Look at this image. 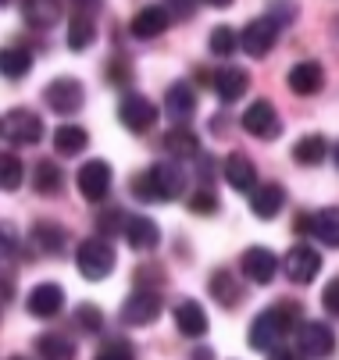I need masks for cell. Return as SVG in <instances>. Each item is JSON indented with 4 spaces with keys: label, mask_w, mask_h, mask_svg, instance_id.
I'll use <instances>...</instances> for the list:
<instances>
[{
    "label": "cell",
    "mask_w": 339,
    "mask_h": 360,
    "mask_svg": "<svg viewBox=\"0 0 339 360\" xmlns=\"http://www.w3.org/2000/svg\"><path fill=\"white\" fill-rule=\"evenodd\" d=\"M186 189V175L175 161H158L154 168H147L143 175L132 179V193L136 200L143 203H168V200H179Z\"/></svg>",
    "instance_id": "6da1fadb"
},
{
    "label": "cell",
    "mask_w": 339,
    "mask_h": 360,
    "mask_svg": "<svg viewBox=\"0 0 339 360\" xmlns=\"http://www.w3.org/2000/svg\"><path fill=\"white\" fill-rule=\"evenodd\" d=\"M300 325V307L293 300H282L268 311H261L250 325V346L254 349H271L275 342H282L289 332Z\"/></svg>",
    "instance_id": "7a4b0ae2"
},
{
    "label": "cell",
    "mask_w": 339,
    "mask_h": 360,
    "mask_svg": "<svg viewBox=\"0 0 339 360\" xmlns=\"http://www.w3.org/2000/svg\"><path fill=\"white\" fill-rule=\"evenodd\" d=\"M275 39H279V25L271 18H254L243 32H236V46L250 58H264L275 46Z\"/></svg>",
    "instance_id": "52a82bcc"
},
{
    "label": "cell",
    "mask_w": 339,
    "mask_h": 360,
    "mask_svg": "<svg viewBox=\"0 0 339 360\" xmlns=\"http://www.w3.org/2000/svg\"><path fill=\"white\" fill-rule=\"evenodd\" d=\"M0 136L11 139L15 146H32L43 139V122L36 111H25V108H15L0 118Z\"/></svg>",
    "instance_id": "277c9868"
},
{
    "label": "cell",
    "mask_w": 339,
    "mask_h": 360,
    "mask_svg": "<svg viewBox=\"0 0 339 360\" xmlns=\"http://www.w3.org/2000/svg\"><path fill=\"white\" fill-rule=\"evenodd\" d=\"M193 111H197V93H193V86H186V82L168 86V93H165V115L172 122H189Z\"/></svg>",
    "instance_id": "ac0fdd59"
},
{
    "label": "cell",
    "mask_w": 339,
    "mask_h": 360,
    "mask_svg": "<svg viewBox=\"0 0 339 360\" xmlns=\"http://www.w3.org/2000/svg\"><path fill=\"white\" fill-rule=\"evenodd\" d=\"M89 146V132L82 125H58L54 129V150L65 153V158H75Z\"/></svg>",
    "instance_id": "4316f807"
},
{
    "label": "cell",
    "mask_w": 339,
    "mask_h": 360,
    "mask_svg": "<svg viewBox=\"0 0 339 360\" xmlns=\"http://www.w3.org/2000/svg\"><path fill=\"white\" fill-rule=\"evenodd\" d=\"M211 86H215V93L225 100V104H236V100L247 93V86H250V75H247L243 68H232V65H229V68L215 72Z\"/></svg>",
    "instance_id": "44dd1931"
},
{
    "label": "cell",
    "mask_w": 339,
    "mask_h": 360,
    "mask_svg": "<svg viewBox=\"0 0 339 360\" xmlns=\"http://www.w3.org/2000/svg\"><path fill=\"white\" fill-rule=\"evenodd\" d=\"M32 186H36L39 196H58L61 186H65V175H61V168L54 161H39L36 172H32Z\"/></svg>",
    "instance_id": "4dcf8cb0"
},
{
    "label": "cell",
    "mask_w": 339,
    "mask_h": 360,
    "mask_svg": "<svg viewBox=\"0 0 339 360\" xmlns=\"http://www.w3.org/2000/svg\"><path fill=\"white\" fill-rule=\"evenodd\" d=\"M72 4H75L82 15H89V11H96V8H101V0H72Z\"/></svg>",
    "instance_id": "ee69618b"
},
{
    "label": "cell",
    "mask_w": 339,
    "mask_h": 360,
    "mask_svg": "<svg viewBox=\"0 0 339 360\" xmlns=\"http://www.w3.org/2000/svg\"><path fill=\"white\" fill-rule=\"evenodd\" d=\"M297 332V342H300V356H311V360H321V356H328L332 349H335V335H332V328L328 325H321V321H304L300 328H293Z\"/></svg>",
    "instance_id": "9c48e42d"
},
{
    "label": "cell",
    "mask_w": 339,
    "mask_h": 360,
    "mask_svg": "<svg viewBox=\"0 0 339 360\" xmlns=\"http://www.w3.org/2000/svg\"><path fill=\"white\" fill-rule=\"evenodd\" d=\"M122 236H125V243H129L132 250H154L158 239H161L158 225H154L147 214H125V218H122Z\"/></svg>",
    "instance_id": "9a60e30c"
},
{
    "label": "cell",
    "mask_w": 339,
    "mask_h": 360,
    "mask_svg": "<svg viewBox=\"0 0 339 360\" xmlns=\"http://www.w3.org/2000/svg\"><path fill=\"white\" fill-rule=\"evenodd\" d=\"M32 246L46 257H61L65 246H68V232L61 225H51V221H36L32 225Z\"/></svg>",
    "instance_id": "603a6c76"
},
{
    "label": "cell",
    "mask_w": 339,
    "mask_h": 360,
    "mask_svg": "<svg viewBox=\"0 0 339 360\" xmlns=\"http://www.w3.org/2000/svg\"><path fill=\"white\" fill-rule=\"evenodd\" d=\"M321 86H325V72H321L318 61H300V65L289 68V89H293V93L311 96V93H318Z\"/></svg>",
    "instance_id": "7402d4cb"
},
{
    "label": "cell",
    "mask_w": 339,
    "mask_h": 360,
    "mask_svg": "<svg viewBox=\"0 0 339 360\" xmlns=\"http://www.w3.org/2000/svg\"><path fill=\"white\" fill-rule=\"evenodd\" d=\"M243 129L257 139H275L282 132V118L268 100H254V104L243 111Z\"/></svg>",
    "instance_id": "7c38bea8"
},
{
    "label": "cell",
    "mask_w": 339,
    "mask_h": 360,
    "mask_svg": "<svg viewBox=\"0 0 339 360\" xmlns=\"http://www.w3.org/2000/svg\"><path fill=\"white\" fill-rule=\"evenodd\" d=\"M118 122L129 129V132H147L154 129L158 122V104H151L143 93H125L118 100Z\"/></svg>",
    "instance_id": "5b68a950"
},
{
    "label": "cell",
    "mask_w": 339,
    "mask_h": 360,
    "mask_svg": "<svg viewBox=\"0 0 339 360\" xmlns=\"http://www.w3.org/2000/svg\"><path fill=\"white\" fill-rule=\"evenodd\" d=\"M93 39H96L93 18L82 15V11H75V18H72V25H68V46L75 50V54H82L86 46H93Z\"/></svg>",
    "instance_id": "d6a6232c"
},
{
    "label": "cell",
    "mask_w": 339,
    "mask_h": 360,
    "mask_svg": "<svg viewBox=\"0 0 339 360\" xmlns=\"http://www.w3.org/2000/svg\"><path fill=\"white\" fill-rule=\"evenodd\" d=\"M93 360H136V353H132L129 342H108Z\"/></svg>",
    "instance_id": "ab89813d"
},
{
    "label": "cell",
    "mask_w": 339,
    "mask_h": 360,
    "mask_svg": "<svg viewBox=\"0 0 339 360\" xmlns=\"http://www.w3.org/2000/svg\"><path fill=\"white\" fill-rule=\"evenodd\" d=\"M175 325L186 339H200L207 335V314H204V307L197 300H182L175 307Z\"/></svg>",
    "instance_id": "ffe728a7"
},
{
    "label": "cell",
    "mask_w": 339,
    "mask_h": 360,
    "mask_svg": "<svg viewBox=\"0 0 339 360\" xmlns=\"http://www.w3.org/2000/svg\"><path fill=\"white\" fill-rule=\"evenodd\" d=\"M115 246L101 236H93V239H82L79 250H75V264H79V275L89 278V282H101L115 271Z\"/></svg>",
    "instance_id": "3957f363"
},
{
    "label": "cell",
    "mask_w": 339,
    "mask_h": 360,
    "mask_svg": "<svg viewBox=\"0 0 339 360\" xmlns=\"http://www.w3.org/2000/svg\"><path fill=\"white\" fill-rule=\"evenodd\" d=\"M161 143H165V150L172 153V158H179V161L197 158V153H200V139L193 136L189 129H168Z\"/></svg>",
    "instance_id": "f1b7e54d"
},
{
    "label": "cell",
    "mask_w": 339,
    "mask_h": 360,
    "mask_svg": "<svg viewBox=\"0 0 339 360\" xmlns=\"http://www.w3.org/2000/svg\"><path fill=\"white\" fill-rule=\"evenodd\" d=\"M293 229H297V232H300V236H307V232H311V214H300V218H297V225H293Z\"/></svg>",
    "instance_id": "f6af8a7d"
},
{
    "label": "cell",
    "mask_w": 339,
    "mask_h": 360,
    "mask_svg": "<svg viewBox=\"0 0 339 360\" xmlns=\"http://www.w3.org/2000/svg\"><path fill=\"white\" fill-rule=\"evenodd\" d=\"M43 104L51 108V111H58V115H75L82 104H86V89H82V82L79 79H54L51 86L43 89Z\"/></svg>",
    "instance_id": "8992f818"
},
{
    "label": "cell",
    "mask_w": 339,
    "mask_h": 360,
    "mask_svg": "<svg viewBox=\"0 0 339 360\" xmlns=\"http://www.w3.org/2000/svg\"><path fill=\"white\" fill-rule=\"evenodd\" d=\"M0 4H8V0H0Z\"/></svg>",
    "instance_id": "f907efd6"
},
{
    "label": "cell",
    "mask_w": 339,
    "mask_h": 360,
    "mask_svg": "<svg viewBox=\"0 0 339 360\" xmlns=\"http://www.w3.org/2000/svg\"><path fill=\"white\" fill-rule=\"evenodd\" d=\"M282 203H286V189H282L279 182H264V186H254V189H250V211H254L261 221L275 218V214L282 211Z\"/></svg>",
    "instance_id": "e0dca14e"
},
{
    "label": "cell",
    "mask_w": 339,
    "mask_h": 360,
    "mask_svg": "<svg viewBox=\"0 0 339 360\" xmlns=\"http://www.w3.org/2000/svg\"><path fill=\"white\" fill-rule=\"evenodd\" d=\"M125 75H129V68H122V65H111V82H125Z\"/></svg>",
    "instance_id": "bcb514c9"
},
{
    "label": "cell",
    "mask_w": 339,
    "mask_h": 360,
    "mask_svg": "<svg viewBox=\"0 0 339 360\" xmlns=\"http://www.w3.org/2000/svg\"><path fill=\"white\" fill-rule=\"evenodd\" d=\"M36 353L39 360H75V342L61 332H46L36 339Z\"/></svg>",
    "instance_id": "d4e9b609"
},
{
    "label": "cell",
    "mask_w": 339,
    "mask_h": 360,
    "mask_svg": "<svg viewBox=\"0 0 339 360\" xmlns=\"http://www.w3.org/2000/svg\"><path fill=\"white\" fill-rule=\"evenodd\" d=\"M268 360H300V353H293V349H271Z\"/></svg>",
    "instance_id": "7bdbcfd3"
},
{
    "label": "cell",
    "mask_w": 339,
    "mask_h": 360,
    "mask_svg": "<svg viewBox=\"0 0 339 360\" xmlns=\"http://www.w3.org/2000/svg\"><path fill=\"white\" fill-rule=\"evenodd\" d=\"M189 207H193V211H200V214H207V211L215 214V211H218V200H215V189H197V193L189 196Z\"/></svg>",
    "instance_id": "f35d334b"
},
{
    "label": "cell",
    "mask_w": 339,
    "mask_h": 360,
    "mask_svg": "<svg viewBox=\"0 0 339 360\" xmlns=\"http://www.w3.org/2000/svg\"><path fill=\"white\" fill-rule=\"evenodd\" d=\"M75 321H79L86 332H101V328H104V314L96 311L93 303H82V307H79V311H75Z\"/></svg>",
    "instance_id": "8d00e7d4"
},
{
    "label": "cell",
    "mask_w": 339,
    "mask_h": 360,
    "mask_svg": "<svg viewBox=\"0 0 339 360\" xmlns=\"http://www.w3.org/2000/svg\"><path fill=\"white\" fill-rule=\"evenodd\" d=\"M225 182L236 189V193H250L257 186V168L247 153H229L225 161Z\"/></svg>",
    "instance_id": "d6986e66"
},
{
    "label": "cell",
    "mask_w": 339,
    "mask_h": 360,
    "mask_svg": "<svg viewBox=\"0 0 339 360\" xmlns=\"http://www.w3.org/2000/svg\"><path fill=\"white\" fill-rule=\"evenodd\" d=\"M161 318V296L158 289H136L125 307H122V321L125 325H151Z\"/></svg>",
    "instance_id": "8fae6325"
},
{
    "label": "cell",
    "mask_w": 339,
    "mask_h": 360,
    "mask_svg": "<svg viewBox=\"0 0 339 360\" xmlns=\"http://www.w3.org/2000/svg\"><path fill=\"white\" fill-rule=\"evenodd\" d=\"M211 54H218V58H232L236 54V29H229V25H218L215 32H211Z\"/></svg>",
    "instance_id": "e575fe53"
},
{
    "label": "cell",
    "mask_w": 339,
    "mask_h": 360,
    "mask_svg": "<svg viewBox=\"0 0 339 360\" xmlns=\"http://www.w3.org/2000/svg\"><path fill=\"white\" fill-rule=\"evenodd\" d=\"M29 314L32 318H58L61 314V307H65V289L54 285V282H43L29 292Z\"/></svg>",
    "instance_id": "2e32d148"
},
{
    "label": "cell",
    "mask_w": 339,
    "mask_h": 360,
    "mask_svg": "<svg viewBox=\"0 0 339 360\" xmlns=\"http://www.w3.org/2000/svg\"><path fill=\"white\" fill-rule=\"evenodd\" d=\"M11 360H29V356H11Z\"/></svg>",
    "instance_id": "681fc988"
},
{
    "label": "cell",
    "mask_w": 339,
    "mask_h": 360,
    "mask_svg": "<svg viewBox=\"0 0 339 360\" xmlns=\"http://www.w3.org/2000/svg\"><path fill=\"white\" fill-rule=\"evenodd\" d=\"M168 25H172V15L165 11V4H147V8H139L136 18L129 22V32L136 39H158V36L168 32Z\"/></svg>",
    "instance_id": "4fadbf2b"
},
{
    "label": "cell",
    "mask_w": 339,
    "mask_h": 360,
    "mask_svg": "<svg viewBox=\"0 0 339 360\" xmlns=\"http://www.w3.org/2000/svg\"><path fill=\"white\" fill-rule=\"evenodd\" d=\"M311 236H318L325 246L339 250V207H325L311 214Z\"/></svg>",
    "instance_id": "83f0119b"
},
{
    "label": "cell",
    "mask_w": 339,
    "mask_h": 360,
    "mask_svg": "<svg viewBox=\"0 0 339 360\" xmlns=\"http://www.w3.org/2000/svg\"><path fill=\"white\" fill-rule=\"evenodd\" d=\"M122 211H104V214H96V232H101V239H108L111 232H122Z\"/></svg>",
    "instance_id": "74e56055"
},
{
    "label": "cell",
    "mask_w": 339,
    "mask_h": 360,
    "mask_svg": "<svg viewBox=\"0 0 339 360\" xmlns=\"http://www.w3.org/2000/svg\"><path fill=\"white\" fill-rule=\"evenodd\" d=\"M204 4H211V8H229L232 0H204Z\"/></svg>",
    "instance_id": "7dc6e473"
},
{
    "label": "cell",
    "mask_w": 339,
    "mask_h": 360,
    "mask_svg": "<svg viewBox=\"0 0 339 360\" xmlns=\"http://www.w3.org/2000/svg\"><path fill=\"white\" fill-rule=\"evenodd\" d=\"M282 268H286V275L293 278L297 285H311L314 282V275L321 271V253L314 250V246H293L286 253V261H282Z\"/></svg>",
    "instance_id": "30bf717a"
},
{
    "label": "cell",
    "mask_w": 339,
    "mask_h": 360,
    "mask_svg": "<svg viewBox=\"0 0 339 360\" xmlns=\"http://www.w3.org/2000/svg\"><path fill=\"white\" fill-rule=\"evenodd\" d=\"M15 257H18V232H15V225L0 221V268H8Z\"/></svg>",
    "instance_id": "d590c367"
},
{
    "label": "cell",
    "mask_w": 339,
    "mask_h": 360,
    "mask_svg": "<svg viewBox=\"0 0 339 360\" xmlns=\"http://www.w3.org/2000/svg\"><path fill=\"white\" fill-rule=\"evenodd\" d=\"M22 15L36 29H51L61 18V4L58 0H22Z\"/></svg>",
    "instance_id": "cb8c5ba5"
},
{
    "label": "cell",
    "mask_w": 339,
    "mask_h": 360,
    "mask_svg": "<svg viewBox=\"0 0 339 360\" xmlns=\"http://www.w3.org/2000/svg\"><path fill=\"white\" fill-rule=\"evenodd\" d=\"M111 165L108 161H86L82 168H79V175H75V186H79V193L89 200V203H101L108 193H111Z\"/></svg>",
    "instance_id": "ba28073f"
},
{
    "label": "cell",
    "mask_w": 339,
    "mask_h": 360,
    "mask_svg": "<svg viewBox=\"0 0 339 360\" xmlns=\"http://www.w3.org/2000/svg\"><path fill=\"white\" fill-rule=\"evenodd\" d=\"M32 68V54L25 46H0V75L4 79H25Z\"/></svg>",
    "instance_id": "484cf974"
},
{
    "label": "cell",
    "mask_w": 339,
    "mask_h": 360,
    "mask_svg": "<svg viewBox=\"0 0 339 360\" xmlns=\"http://www.w3.org/2000/svg\"><path fill=\"white\" fill-rule=\"evenodd\" d=\"M321 307H325V311H328L332 318H339V275L321 289Z\"/></svg>",
    "instance_id": "60d3db41"
},
{
    "label": "cell",
    "mask_w": 339,
    "mask_h": 360,
    "mask_svg": "<svg viewBox=\"0 0 339 360\" xmlns=\"http://www.w3.org/2000/svg\"><path fill=\"white\" fill-rule=\"evenodd\" d=\"M207 289H211L215 303H222V307H236L239 296H243V289H239L236 275H229V271H215L211 282H207Z\"/></svg>",
    "instance_id": "1f68e13d"
},
{
    "label": "cell",
    "mask_w": 339,
    "mask_h": 360,
    "mask_svg": "<svg viewBox=\"0 0 339 360\" xmlns=\"http://www.w3.org/2000/svg\"><path fill=\"white\" fill-rule=\"evenodd\" d=\"M22 179H25V168H22V161H18V153L0 150V189L15 193V189L22 186Z\"/></svg>",
    "instance_id": "836d02e7"
},
{
    "label": "cell",
    "mask_w": 339,
    "mask_h": 360,
    "mask_svg": "<svg viewBox=\"0 0 339 360\" xmlns=\"http://www.w3.org/2000/svg\"><path fill=\"white\" fill-rule=\"evenodd\" d=\"M165 11L172 15V18H193L197 15V0H165Z\"/></svg>",
    "instance_id": "b9f144b4"
},
{
    "label": "cell",
    "mask_w": 339,
    "mask_h": 360,
    "mask_svg": "<svg viewBox=\"0 0 339 360\" xmlns=\"http://www.w3.org/2000/svg\"><path fill=\"white\" fill-rule=\"evenodd\" d=\"M325 153H328L325 136L311 132V136H304V139L293 146V161H297V165H304V168H314V165H321V161H325Z\"/></svg>",
    "instance_id": "f546056e"
},
{
    "label": "cell",
    "mask_w": 339,
    "mask_h": 360,
    "mask_svg": "<svg viewBox=\"0 0 339 360\" xmlns=\"http://www.w3.org/2000/svg\"><path fill=\"white\" fill-rule=\"evenodd\" d=\"M332 158H335V168H339V143H335V150H332Z\"/></svg>",
    "instance_id": "c3c4849f"
},
{
    "label": "cell",
    "mask_w": 339,
    "mask_h": 360,
    "mask_svg": "<svg viewBox=\"0 0 339 360\" xmlns=\"http://www.w3.org/2000/svg\"><path fill=\"white\" fill-rule=\"evenodd\" d=\"M239 268H243V275L254 282V285H268L279 271V261H275V253L264 250V246H250L243 250V257H239Z\"/></svg>",
    "instance_id": "5bb4252c"
}]
</instances>
